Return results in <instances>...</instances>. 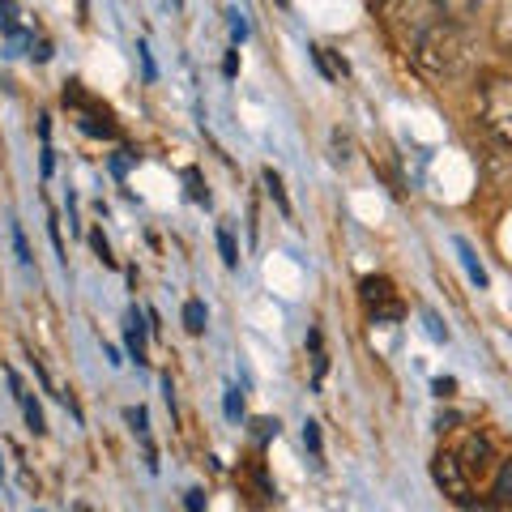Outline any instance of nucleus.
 Returning <instances> with one entry per match:
<instances>
[{"label": "nucleus", "mask_w": 512, "mask_h": 512, "mask_svg": "<svg viewBox=\"0 0 512 512\" xmlns=\"http://www.w3.org/2000/svg\"><path fill=\"white\" fill-rule=\"evenodd\" d=\"M414 60L423 64L427 73L448 77L466 64V35H461V22H448V18H431L423 26V35L414 39Z\"/></svg>", "instance_id": "1"}, {"label": "nucleus", "mask_w": 512, "mask_h": 512, "mask_svg": "<svg viewBox=\"0 0 512 512\" xmlns=\"http://www.w3.org/2000/svg\"><path fill=\"white\" fill-rule=\"evenodd\" d=\"M478 116L504 146H512V77L495 73L478 86Z\"/></svg>", "instance_id": "2"}, {"label": "nucleus", "mask_w": 512, "mask_h": 512, "mask_svg": "<svg viewBox=\"0 0 512 512\" xmlns=\"http://www.w3.org/2000/svg\"><path fill=\"white\" fill-rule=\"evenodd\" d=\"M431 478L444 487V495H453L457 504H470L466 495H470V474L466 466H461V457L457 453H436V461H431Z\"/></svg>", "instance_id": "3"}, {"label": "nucleus", "mask_w": 512, "mask_h": 512, "mask_svg": "<svg viewBox=\"0 0 512 512\" xmlns=\"http://www.w3.org/2000/svg\"><path fill=\"white\" fill-rule=\"evenodd\" d=\"M359 295H363V303L372 308L376 316H402V303H397V295H393V282L389 278H363L359 282Z\"/></svg>", "instance_id": "4"}, {"label": "nucleus", "mask_w": 512, "mask_h": 512, "mask_svg": "<svg viewBox=\"0 0 512 512\" xmlns=\"http://www.w3.org/2000/svg\"><path fill=\"white\" fill-rule=\"evenodd\" d=\"M461 466H466V474H470V478L491 474V466H495L491 440H487V436H470V440H466V453H461Z\"/></svg>", "instance_id": "5"}, {"label": "nucleus", "mask_w": 512, "mask_h": 512, "mask_svg": "<svg viewBox=\"0 0 512 512\" xmlns=\"http://www.w3.org/2000/svg\"><path fill=\"white\" fill-rule=\"evenodd\" d=\"M478 5H483V0H431V13L448 18V22H461V18H470Z\"/></svg>", "instance_id": "6"}, {"label": "nucleus", "mask_w": 512, "mask_h": 512, "mask_svg": "<svg viewBox=\"0 0 512 512\" xmlns=\"http://www.w3.org/2000/svg\"><path fill=\"white\" fill-rule=\"evenodd\" d=\"M205 325H210V312H205L201 299H188L184 303V329L188 333H205Z\"/></svg>", "instance_id": "7"}, {"label": "nucleus", "mask_w": 512, "mask_h": 512, "mask_svg": "<svg viewBox=\"0 0 512 512\" xmlns=\"http://www.w3.org/2000/svg\"><path fill=\"white\" fill-rule=\"evenodd\" d=\"M0 30H5L9 39L22 35V22H18V5L13 0H0Z\"/></svg>", "instance_id": "8"}, {"label": "nucleus", "mask_w": 512, "mask_h": 512, "mask_svg": "<svg viewBox=\"0 0 512 512\" xmlns=\"http://www.w3.org/2000/svg\"><path fill=\"white\" fill-rule=\"evenodd\" d=\"M265 188H269V197H274L282 205V214H291V201H286V188H282V175L274 167H265Z\"/></svg>", "instance_id": "9"}, {"label": "nucleus", "mask_w": 512, "mask_h": 512, "mask_svg": "<svg viewBox=\"0 0 512 512\" xmlns=\"http://www.w3.org/2000/svg\"><path fill=\"white\" fill-rule=\"evenodd\" d=\"M495 504H512V461H504L500 478H495Z\"/></svg>", "instance_id": "10"}, {"label": "nucleus", "mask_w": 512, "mask_h": 512, "mask_svg": "<svg viewBox=\"0 0 512 512\" xmlns=\"http://www.w3.org/2000/svg\"><path fill=\"white\" fill-rule=\"evenodd\" d=\"M218 248H222V261H227V269H235L239 265V252H235L231 231H218Z\"/></svg>", "instance_id": "11"}, {"label": "nucleus", "mask_w": 512, "mask_h": 512, "mask_svg": "<svg viewBox=\"0 0 512 512\" xmlns=\"http://www.w3.org/2000/svg\"><path fill=\"white\" fill-rule=\"evenodd\" d=\"M90 244H94V252H99V261H103L107 269H116V256H111V248H107L103 231H90Z\"/></svg>", "instance_id": "12"}, {"label": "nucleus", "mask_w": 512, "mask_h": 512, "mask_svg": "<svg viewBox=\"0 0 512 512\" xmlns=\"http://www.w3.org/2000/svg\"><path fill=\"white\" fill-rule=\"evenodd\" d=\"M184 180H188V192H192V201H201V205L210 201V192L201 188V175H197V171H184Z\"/></svg>", "instance_id": "13"}, {"label": "nucleus", "mask_w": 512, "mask_h": 512, "mask_svg": "<svg viewBox=\"0 0 512 512\" xmlns=\"http://www.w3.org/2000/svg\"><path fill=\"white\" fill-rule=\"evenodd\" d=\"M227 419H244V393L239 389L227 393Z\"/></svg>", "instance_id": "14"}, {"label": "nucleus", "mask_w": 512, "mask_h": 512, "mask_svg": "<svg viewBox=\"0 0 512 512\" xmlns=\"http://www.w3.org/2000/svg\"><path fill=\"white\" fill-rule=\"evenodd\" d=\"M128 423H133L141 436H150V419H146V410H141V406H137V410H128Z\"/></svg>", "instance_id": "15"}, {"label": "nucleus", "mask_w": 512, "mask_h": 512, "mask_svg": "<svg viewBox=\"0 0 512 512\" xmlns=\"http://www.w3.org/2000/svg\"><path fill=\"white\" fill-rule=\"evenodd\" d=\"M303 444H308L312 453H320V431H316V423H308V427H303Z\"/></svg>", "instance_id": "16"}, {"label": "nucleus", "mask_w": 512, "mask_h": 512, "mask_svg": "<svg viewBox=\"0 0 512 512\" xmlns=\"http://www.w3.org/2000/svg\"><path fill=\"white\" fill-rule=\"evenodd\" d=\"M269 436H278V423H269V419H256V440H269Z\"/></svg>", "instance_id": "17"}, {"label": "nucleus", "mask_w": 512, "mask_h": 512, "mask_svg": "<svg viewBox=\"0 0 512 512\" xmlns=\"http://www.w3.org/2000/svg\"><path fill=\"white\" fill-rule=\"evenodd\" d=\"M13 244H18V256L30 265V248H26V235H22V227H13Z\"/></svg>", "instance_id": "18"}, {"label": "nucleus", "mask_w": 512, "mask_h": 512, "mask_svg": "<svg viewBox=\"0 0 512 512\" xmlns=\"http://www.w3.org/2000/svg\"><path fill=\"white\" fill-rule=\"evenodd\" d=\"M231 35H235V43H239V39H244V35H248V22H244V18H239V13H231Z\"/></svg>", "instance_id": "19"}, {"label": "nucleus", "mask_w": 512, "mask_h": 512, "mask_svg": "<svg viewBox=\"0 0 512 512\" xmlns=\"http://www.w3.org/2000/svg\"><path fill=\"white\" fill-rule=\"evenodd\" d=\"M205 508V495L201 491H188V512H201Z\"/></svg>", "instance_id": "20"}, {"label": "nucleus", "mask_w": 512, "mask_h": 512, "mask_svg": "<svg viewBox=\"0 0 512 512\" xmlns=\"http://www.w3.org/2000/svg\"><path fill=\"white\" fill-rule=\"evenodd\" d=\"M222 73H227V77H235V73H239V52H231V56H227V64H222Z\"/></svg>", "instance_id": "21"}]
</instances>
